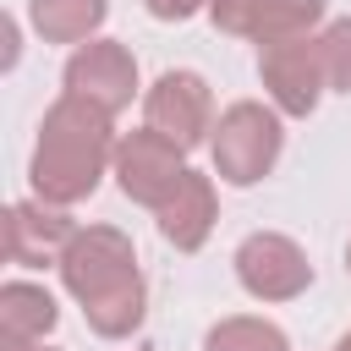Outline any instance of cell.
I'll return each mask as SVG.
<instances>
[{
  "mask_svg": "<svg viewBox=\"0 0 351 351\" xmlns=\"http://www.w3.org/2000/svg\"><path fill=\"white\" fill-rule=\"evenodd\" d=\"M115 115L77 99V93H60L44 121H38V148H33V192L38 203H55V208H71L82 203L104 165H115Z\"/></svg>",
  "mask_w": 351,
  "mask_h": 351,
  "instance_id": "6da1fadb",
  "label": "cell"
},
{
  "mask_svg": "<svg viewBox=\"0 0 351 351\" xmlns=\"http://www.w3.org/2000/svg\"><path fill=\"white\" fill-rule=\"evenodd\" d=\"M197 5H208V0H148V11H154L159 22H186Z\"/></svg>",
  "mask_w": 351,
  "mask_h": 351,
  "instance_id": "2e32d148",
  "label": "cell"
},
{
  "mask_svg": "<svg viewBox=\"0 0 351 351\" xmlns=\"http://www.w3.org/2000/svg\"><path fill=\"white\" fill-rule=\"evenodd\" d=\"M66 93H77V99L121 115V110L132 104V93H137V60H132V49L115 44V38L82 44V49L66 60Z\"/></svg>",
  "mask_w": 351,
  "mask_h": 351,
  "instance_id": "ba28073f",
  "label": "cell"
},
{
  "mask_svg": "<svg viewBox=\"0 0 351 351\" xmlns=\"http://www.w3.org/2000/svg\"><path fill=\"white\" fill-rule=\"evenodd\" d=\"M0 351H55V346H44V340H0Z\"/></svg>",
  "mask_w": 351,
  "mask_h": 351,
  "instance_id": "ac0fdd59",
  "label": "cell"
},
{
  "mask_svg": "<svg viewBox=\"0 0 351 351\" xmlns=\"http://www.w3.org/2000/svg\"><path fill=\"white\" fill-rule=\"evenodd\" d=\"M258 71H263V88L274 93V110H285V115H313L318 93L329 88V77H324V44L313 33L263 44L258 49Z\"/></svg>",
  "mask_w": 351,
  "mask_h": 351,
  "instance_id": "8992f818",
  "label": "cell"
},
{
  "mask_svg": "<svg viewBox=\"0 0 351 351\" xmlns=\"http://www.w3.org/2000/svg\"><path fill=\"white\" fill-rule=\"evenodd\" d=\"M148 132H159L165 143H176L181 154L203 143L208 121H214V99H208V82L197 71H165L154 88H148Z\"/></svg>",
  "mask_w": 351,
  "mask_h": 351,
  "instance_id": "52a82bcc",
  "label": "cell"
},
{
  "mask_svg": "<svg viewBox=\"0 0 351 351\" xmlns=\"http://www.w3.org/2000/svg\"><path fill=\"white\" fill-rule=\"evenodd\" d=\"M335 351H351V335H346V340H340V346H335Z\"/></svg>",
  "mask_w": 351,
  "mask_h": 351,
  "instance_id": "d6986e66",
  "label": "cell"
},
{
  "mask_svg": "<svg viewBox=\"0 0 351 351\" xmlns=\"http://www.w3.org/2000/svg\"><path fill=\"white\" fill-rule=\"evenodd\" d=\"M110 0H33V27L49 44H82L104 22Z\"/></svg>",
  "mask_w": 351,
  "mask_h": 351,
  "instance_id": "4fadbf2b",
  "label": "cell"
},
{
  "mask_svg": "<svg viewBox=\"0 0 351 351\" xmlns=\"http://www.w3.org/2000/svg\"><path fill=\"white\" fill-rule=\"evenodd\" d=\"M60 307L44 285H27V280H11L0 285V340H44L55 329Z\"/></svg>",
  "mask_w": 351,
  "mask_h": 351,
  "instance_id": "7c38bea8",
  "label": "cell"
},
{
  "mask_svg": "<svg viewBox=\"0 0 351 351\" xmlns=\"http://www.w3.org/2000/svg\"><path fill=\"white\" fill-rule=\"evenodd\" d=\"M77 236V225L66 219V208H55V203H11L5 208V219H0V252L11 258V263H60V252H66V241Z\"/></svg>",
  "mask_w": 351,
  "mask_h": 351,
  "instance_id": "30bf717a",
  "label": "cell"
},
{
  "mask_svg": "<svg viewBox=\"0 0 351 351\" xmlns=\"http://www.w3.org/2000/svg\"><path fill=\"white\" fill-rule=\"evenodd\" d=\"M0 33H5V66H11V60H16V22L5 16V22H0Z\"/></svg>",
  "mask_w": 351,
  "mask_h": 351,
  "instance_id": "e0dca14e",
  "label": "cell"
},
{
  "mask_svg": "<svg viewBox=\"0 0 351 351\" xmlns=\"http://www.w3.org/2000/svg\"><path fill=\"white\" fill-rule=\"evenodd\" d=\"M318 44H324V77H329V88L351 93V16L329 22L318 33Z\"/></svg>",
  "mask_w": 351,
  "mask_h": 351,
  "instance_id": "9a60e30c",
  "label": "cell"
},
{
  "mask_svg": "<svg viewBox=\"0 0 351 351\" xmlns=\"http://www.w3.org/2000/svg\"><path fill=\"white\" fill-rule=\"evenodd\" d=\"M214 230V181L186 170V181L170 192V203L159 208V236L176 247V252H197Z\"/></svg>",
  "mask_w": 351,
  "mask_h": 351,
  "instance_id": "8fae6325",
  "label": "cell"
},
{
  "mask_svg": "<svg viewBox=\"0 0 351 351\" xmlns=\"http://www.w3.org/2000/svg\"><path fill=\"white\" fill-rule=\"evenodd\" d=\"M208 148H214L219 181L252 186V181H263V176L274 170V159H280V115L263 110V104H252V99H241V104H230V110L219 115Z\"/></svg>",
  "mask_w": 351,
  "mask_h": 351,
  "instance_id": "3957f363",
  "label": "cell"
},
{
  "mask_svg": "<svg viewBox=\"0 0 351 351\" xmlns=\"http://www.w3.org/2000/svg\"><path fill=\"white\" fill-rule=\"evenodd\" d=\"M203 351H291V340L269 318H219L208 329Z\"/></svg>",
  "mask_w": 351,
  "mask_h": 351,
  "instance_id": "5bb4252c",
  "label": "cell"
},
{
  "mask_svg": "<svg viewBox=\"0 0 351 351\" xmlns=\"http://www.w3.org/2000/svg\"><path fill=\"white\" fill-rule=\"evenodd\" d=\"M214 27L252 38V44H280V38H302L318 27L324 0H208Z\"/></svg>",
  "mask_w": 351,
  "mask_h": 351,
  "instance_id": "9c48e42d",
  "label": "cell"
},
{
  "mask_svg": "<svg viewBox=\"0 0 351 351\" xmlns=\"http://www.w3.org/2000/svg\"><path fill=\"white\" fill-rule=\"evenodd\" d=\"M115 181H121V192L132 197V203H143V208H165L170 203V192L186 181V154L176 148V143H165L159 132H126L121 143H115Z\"/></svg>",
  "mask_w": 351,
  "mask_h": 351,
  "instance_id": "277c9868",
  "label": "cell"
},
{
  "mask_svg": "<svg viewBox=\"0 0 351 351\" xmlns=\"http://www.w3.org/2000/svg\"><path fill=\"white\" fill-rule=\"evenodd\" d=\"M60 280L82 302V318L93 335L121 340L143 324V269L132 241L115 225H88L60 252Z\"/></svg>",
  "mask_w": 351,
  "mask_h": 351,
  "instance_id": "7a4b0ae2",
  "label": "cell"
},
{
  "mask_svg": "<svg viewBox=\"0 0 351 351\" xmlns=\"http://www.w3.org/2000/svg\"><path fill=\"white\" fill-rule=\"evenodd\" d=\"M346 269H351V247H346Z\"/></svg>",
  "mask_w": 351,
  "mask_h": 351,
  "instance_id": "ffe728a7",
  "label": "cell"
},
{
  "mask_svg": "<svg viewBox=\"0 0 351 351\" xmlns=\"http://www.w3.org/2000/svg\"><path fill=\"white\" fill-rule=\"evenodd\" d=\"M236 280L258 302H291V296H302L313 285V263H307V252L291 236L258 230V236H247L236 247Z\"/></svg>",
  "mask_w": 351,
  "mask_h": 351,
  "instance_id": "5b68a950",
  "label": "cell"
}]
</instances>
